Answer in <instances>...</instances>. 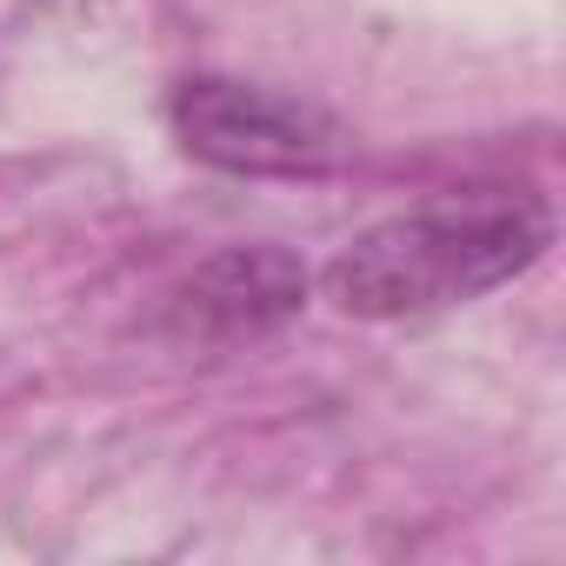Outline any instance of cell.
Listing matches in <instances>:
<instances>
[{"mask_svg": "<svg viewBox=\"0 0 566 566\" xmlns=\"http://www.w3.org/2000/svg\"><path fill=\"white\" fill-rule=\"evenodd\" d=\"M553 247V213L526 187H467V193H433L407 213L374 220L354 233L321 287L347 321H420L467 307Z\"/></svg>", "mask_w": 566, "mask_h": 566, "instance_id": "6da1fadb", "label": "cell"}, {"mask_svg": "<svg viewBox=\"0 0 566 566\" xmlns=\"http://www.w3.org/2000/svg\"><path fill=\"white\" fill-rule=\"evenodd\" d=\"M167 120L193 160L247 180H314V174H334L347 154V134L327 107L253 87V81H227V74L180 81L167 101Z\"/></svg>", "mask_w": 566, "mask_h": 566, "instance_id": "7a4b0ae2", "label": "cell"}, {"mask_svg": "<svg viewBox=\"0 0 566 566\" xmlns=\"http://www.w3.org/2000/svg\"><path fill=\"white\" fill-rule=\"evenodd\" d=\"M314 273L287 247H227L200 260L187 280H174V294L160 307L167 340L180 347H247L266 340L287 321H301Z\"/></svg>", "mask_w": 566, "mask_h": 566, "instance_id": "3957f363", "label": "cell"}]
</instances>
